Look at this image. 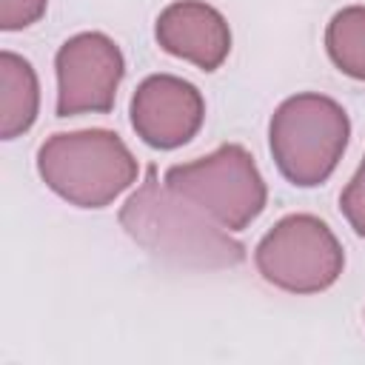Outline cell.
<instances>
[{
	"label": "cell",
	"mask_w": 365,
	"mask_h": 365,
	"mask_svg": "<svg viewBox=\"0 0 365 365\" xmlns=\"http://www.w3.org/2000/svg\"><path fill=\"white\" fill-rule=\"evenodd\" d=\"M205 103L197 86L174 74L145 77L131 97V125L151 148L185 145L202 125Z\"/></svg>",
	"instance_id": "obj_7"
},
{
	"label": "cell",
	"mask_w": 365,
	"mask_h": 365,
	"mask_svg": "<svg viewBox=\"0 0 365 365\" xmlns=\"http://www.w3.org/2000/svg\"><path fill=\"white\" fill-rule=\"evenodd\" d=\"M57 117H74L83 111L106 114L114 108L117 86L125 63L117 43L100 31H83L68 37L57 57Z\"/></svg>",
	"instance_id": "obj_6"
},
{
	"label": "cell",
	"mask_w": 365,
	"mask_h": 365,
	"mask_svg": "<svg viewBox=\"0 0 365 365\" xmlns=\"http://www.w3.org/2000/svg\"><path fill=\"white\" fill-rule=\"evenodd\" d=\"M37 77L29 60L14 51L0 54V134L3 140H14L26 128H31L37 117Z\"/></svg>",
	"instance_id": "obj_9"
},
{
	"label": "cell",
	"mask_w": 365,
	"mask_h": 365,
	"mask_svg": "<svg viewBox=\"0 0 365 365\" xmlns=\"http://www.w3.org/2000/svg\"><path fill=\"white\" fill-rule=\"evenodd\" d=\"M351 123L339 103L322 94H294L271 117L268 143L279 174L311 188L331 177L345 145Z\"/></svg>",
	"instance_id": "obj_3"
},
{
	"label": "cell",
	"mask_w": 365,
	"mask_h": 365,
	"mask_svg": "<svg viewBox=\"0 0 365 365\" xmlns=\"http://www.w3.org/2000/svg\"><path fill=\"white\" fill-rule=\"evenodd\" d=\"M328 57L348 77L365 80V9L348 6L336 11L325 29Z\"/></svg>",
	"instance_id": "obj_10"
},
{
	"label": "cell",
	"mask_w": 365,
	"mask_h": 365,
	"mask_svg": "<svg viewBox=\"0 0 365 365\" xmlns=\"http://www.w3.org/2000/svg\"><path fill=\"white\" fill-rule=\"evenodd\" d=\"M254 262L271 285L291 294H317L339 279L345 254L319 217L291 214L259 240Z\"/></svg>",
	"instance_id": "obj_5"
},
{
	"label": "cell",
	"mask_w": 365,
	"mask_h": 365,
	"mask_svg": "<svg viewBox=\"0 0 365 365\" xmlns=\"http://www.w3.org/2000/svg\"><path fill=\"white\" fill-rule=\"evenodd\" d=\"M120 225L148 254L180 268H234L245 259L242 242L231 240L191 200L157 182L148 165L143 185L125 200Z\"/></svg>",
	"instance_id": "obj_1"
},
{
	"label": "cell",
	"mask_w": 365,
	"mask_h": 365,
	"mask_svg": "<svg viewBox=\"0 0 365 365\" xmlns=\"http://www.w3.org/2000/svg\"><path fill=\"white\" fill-rule=\"evenodd\" d=\"M339 211L345 214L351 228L359 237H365V160L351 177V182L345 185V191L339 194Z\"/></svg>",
	"instance_id": "obj_11"
},
{
	"label": "cell",
	"mask_w": 365,
	"mask_h": 365,
	"mask_svg": "<svg viewBox=\"0 0 365 365\" xmlns=\"http://www.w3.org/2000/svg\"><path fill=\"white\" fill-rule=\"evenodd\" d=\"M157 43L202 71H214L231 51V31L225 17L202 0H177L157 17Z\"/></svg>",
	"instance_id": "obj_8"
},
{
	"label": "cell",
	"mask_w": 365,
	"mask_h": 365,
	"mask_svg": "<svg viewBox=\"0 0 365 365\" xmlns=\"http://www.w3.org/2000/svg\"><path fill=\"white\" fill-rule=\"evenodd\" d=\"M165 185L228 231H242L259 217L268 200L254 157L237 143H225L202 160L171 165L165 171Z\"/></svg>",
	"instance_id": "obj_4"
},
{
	"label": "cell",
	"mask_w": 365,
	"mask_h": 365,
	"mask_svg": "<svg viewBox=\"0 0 365 365\" xmlns=\"http://www.w3.org/2000/svg\"><path fill=\"white\" fill-rule=\"evenodd\" d=\"M46 11V0H0V29L17 31L37 23Z\"/></svg>",
	"instance_id": "obj_12"
},
{
	"label": "cell",
	"mask_w": 365,
	"mask_h": 365,
	"mask_svg": "<svg viewBox=\"0 0 365 365\" xmlns=\"http://www.w3.org/2000/svg\"><path fill=\"white\" fill-rule=\"evenodd\" d=\"M43 182L80 208H103L137 180L128 145L106 128L51 134L37 151Z\"/></svg>",
	"instance_id": "obj_2"
}]
</instances>
